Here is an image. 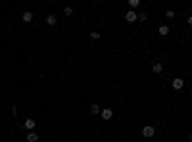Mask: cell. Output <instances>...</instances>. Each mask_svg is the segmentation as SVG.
Wrapping results in <instances>:
<instances>
[{"label":"cell","mask_w":192,"mask_h":142,"mask_svg":"<svg viewBox=\"0 0 192 142\" xmlns=\"http://www.w3.org/2000/svg\"><path fill=\"white\" fill-rule=\"evenodd\" d=\"M100 113H102V119L104 121H110L111 117H114V110H111V108H104Z\"/></svg>","instance_id":"cell-1"},{"label":"cell","mask_w":192,"mask_h":142,"mask_svg":"<svg viewBox=\"0 0 192 142\" xmlns=\"http://www.w3.org/2000/svg\"><path fill=\"white\" fill-rule=\"evenodd\" d=\"M154 134H156V129H154V127H150V125H148V127H142V136L152 138Z\"/></svg>","instance_id":"cell-2"},{"label":"cell","mask_w":192,"mask_h":142,"mask_svg":"<svg viewBox=\"0 0 192 142\" xmlns=\"http://www.w3.org/2000/svg\"><path fill=\"white\" fill-rule=\"evenodd\" d=\"M125 19H127L129 23H133V21H137V19H138V14H137V12H133V10H129L127 14H125Z\"/></svg>","instance_id":"cell-3"},{"label":"cell","mask_w":192,"mask_h":142,"mask_svg":"<svg viewBox=\"0 0 192 142\" xmlns=\"http://www.w3.org/2000/svg\"><path fill=\"white\" fill-rule=\"evenodd\" d=\"M171 85H173V88H175V90H181V88L184 87V81H183V79H181V77H175Z\"/></svg>","instance_id":"cell-4"},{"label":"cell","mask_w":192,"mask_h":142,"mask_svg":"<svg viewBox=\"0 0 192 142\" xmlns=\"http://www.w3.org/2000/svg\"><path fill=\"white\" fill-rule=\"evenodd\" d=\"M35 119H31V117H29V119H25V123H23V127L25 129H29V131H35Z\"/></svg>","instance_id":"cell-5"},{"label":"cell","mask_w":192,"mask_h":142,"mask_svg":"<svg viewBox=\"0 0 192 142\" xmlns=\"http://www.w3.org/2000/svg\"><path fill=\"white\" fill-rule=\"evenodd\" d=\"M152 71H154V73H158V75H160L161 71H163V65H161V62H156V64L152 65Z\"/></svg>","instance_id":"cell-6"},{"label":"cell","mask_w":192,"mask_h":142,"mask_svg":"<svg viewBox=\"0 0 192 142\" xmlns=\"http://www.w3.org/2000/svg\"><path fill=\"white\" fill-rule=\"evenodd\" d=\"M169 31H171V29L167 27V25H160V29H158V33H160L161 37H165V35H169Z\"/></svg>","instance_id":"cell-7"},{"label":"cell","mask_w":192,"mask_h":142,"mask_svg":"<svg viewBox=\"0 0 192 142\" xmlns=\"http://www.w3.org/2000/svg\"><path fill=\"white\" fill-rule=\"evenodd\" d=\"M90 113L92 115H98V113H100V106H98V104H92L90 106Z\"/></svg>","instance_id":"cell-8"},{"label":"cell","mask_w":192,"mask_h":142,"mask_svg":"<svg viewBox=\"0 0 192 142\" xmlns=\"http://www.w3.org/2000/svg\"><path fill=\"white\" fill-rule=\"evenodd\" d=\"M23 21H25V23L33 21V12H25V14H23Z\"/></svg>","instance_id":"cell-9"},{"label":"cell","mask_w":192,"mask_h":142,"mask_svg":"<svg viewBox=\"0 0 192 142\" xmlns=\"http://www.w3.org/2000/svg\"><path fill=\"white\" fill-rule=\"evenodd\" d=\"M46 23H48L50 27H52V25H56V15H54V14H50L48 17H46Z\"/></svg>","instance_id":"cell-10"},{"label":"cell","mask_w":192,"mask_h":142,"mask_svg":"<svg viewBox=\"0 0 192 142\" xmlns=\"http://www.w3.org/2000/svg\"><path fill=\"white\" fill-rule=\"evenodd\" d=\"M37 140H39L37 133H29V134H27V142H37Z\"/></svg>","instance_id":"cell-11"},{"label":"cell","mask_w":192,"mask_h":142,"mask_svg":"<svg viewBox=\"0 0 192 142\" xmlns=\"http://www.w3.org/2000/svg\"><path fill=\"white\" fill-rule=\"evenodd\" d=\"M165 17L173 19V17H175V12H173V10H167V12H165Z\"/></svg>","instance_id":"cell-12"},{"label":"cell","mask_w":192,"mask_h":142,"mask_svg":"<svg viewBox=\"0 0 192 142\" xmlns=\"http://www.w3.org/2000/svg\"><path fill=\"white\" fill-rule=\"evenodd\" d=\"M138 4H140V2H138V0H129V6H131V8H137Z\"/></svg>","instance_id":"cell-13"},{"label":"cell","mask_w":192,"mask_h":142,"mask_svg":"<svg viewBox=\"0 0 192 142\" xmlns=\"http://www.w3.org/2000/svg\"><path fill=\"white\" fill-rule=\"evenodd\" d=\"M64 14L65 15H71V14H73V10L69 8V6H65V8H64Z\"/></svg>","instance_id":"cell-14"},{"label":"cell","mask_w":192,"mask_h":142,"mask_svg":"<svg viewBox=\"0 0 192 142\" xmlns=\"http://www.w3.org/2000/svg\"><path fill=\"white\" fill-rule=\"evenodd\" d=\"M90 38H94V41H96V38H100V33H98V31H92L90 33Z\"/></svg>","instance_id":"cell-15"},{"label":"cell","mask_w":192,"mask_h":142,"mask_svg":"<svg viewBox=\"0 0 192 142\" xmlns=\"http://www.w3.org/2000/svg\"><path fill=\"white\" fill-rule=\"evenodd\" d=\"M188 25H192V15H190V17H188Z\"/></svg>","instance_id":"cell-16"},{"label":"cell","mask_w":192,"mask_h":142,"mask_svg":"<svg viewBox=\"0 0 192 142\" xmlns=\"http://www.w3.org/2000/svg\"><path fill=\"white\" fill-rule=\"evenodd\" d=\"M190 142H192V134H190Z\"/></svg>","instance_id":"cell-17"}]
</instances>
